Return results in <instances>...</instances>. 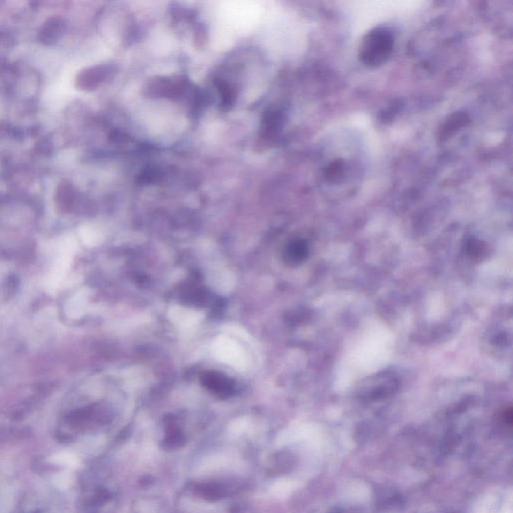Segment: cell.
<instances>
[{"instance_id": "1", "label": "cell", "mask_w": 513, "mask_h": 513, "mask_svg": "<svg viewBox=\"0 0 513 513\" xmlns=\"http://www.w3.org/2000/svg\"><path fill=\"white\" fill-rule=\"evenodd\" d=\"M393 36L385 29H376L370 32L361 47V59L366 64L377 66L384 63L393 47Z\"/></svg>"}, {"instance_id": "2", "label": "cell", "mask_w": 513, "mask_h": 513, "mask_svg": "<svg viewBox=\"0 0 513 513\" xmlns=\"http://www.w3.org/2000/svg\"><path fill=\"white\" fill-rule=\"evenodd\" d=\"M201 382L204 387L218 396H230L234 392V382L220 372H204L201 376Z\"/></svg>"}, {"instance_id": "3", "label": "cell", "mask_w": 513, "mask_h": 513, "mask_svg": "<svg viewBox=\"0 0 513 513\" xmlns=\"http://www.w3.org/2000/svg\"><path fill=\"white\" fill-rule=\"evenodd\" d=\"M308 255V247L302 241H293L287 248L285 259L290 264H299L306 259Z\"/></svg>"}, {"instance_id": "4", "label": "cell", "mask_w": 513, "mask_h": 513, "mask_svg": "<svg viewBox=\"0 0 513 513\" xmlns=\"http://www.w3.org/2000/svg\"><path fill=\"white\" fill-rule=\"evenodd\" d=\"M52 461L54 462V463L59 464V466L68 467L75 466V464L77 463L75 457L73 456V454H70L68 451H64V452L57 453V455H54V456L52 457Z\"/></svg>"}, {"instance_id": "5", "label": "cell", "mask_w": 513, "mask_h": 513, "mask_svg": "<svg viewBox=\"0 0 513 513\" xmlns=\"http://www.w3.org/2000/svg\"><path fill=\"white\" fill-rule=\"evenodd\" d=\"M52 482H54V486L57 489H68L70 486L71 482H73V477H71L68 471H63V473L54 475Z\"/></svg>"}]
</instances>
